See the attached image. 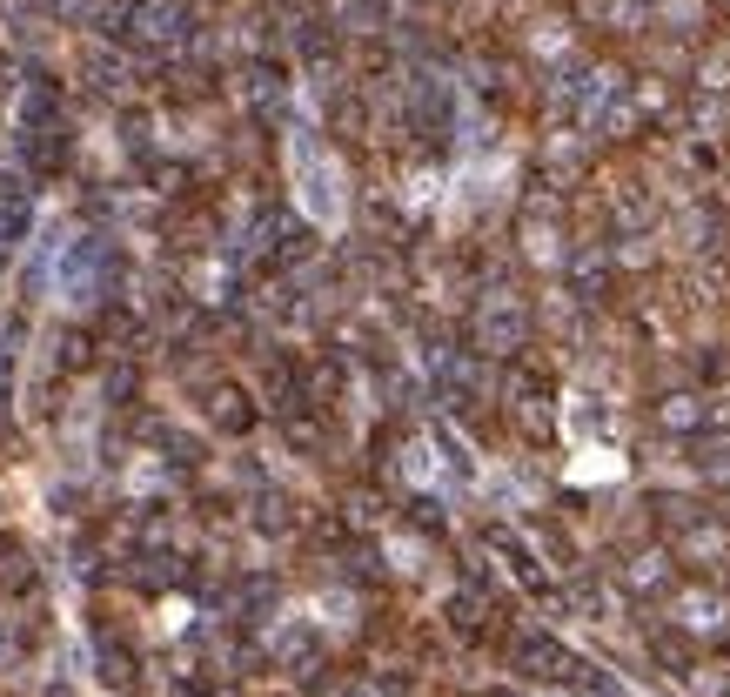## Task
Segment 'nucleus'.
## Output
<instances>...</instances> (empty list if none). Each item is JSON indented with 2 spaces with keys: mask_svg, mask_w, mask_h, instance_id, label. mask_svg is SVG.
Segmentation results:
<instances>
[{
  "mask_svg": "<svg viewBox=\"0 0 730 697\" xmlns=\"http://www.w3.org/2000/svg\"><path fill=\"white\" fill-rule=\"evenodd\" d=\"M295 181H302V208H309L315 222H335L342 215V175L322 161V148L309 135L295 141Z\"/></svg>",
  "mask_w": 730,
  "mask_h": 697,
  "instance_id": "1",
  "label": "nucleus"
}]
</instances>
